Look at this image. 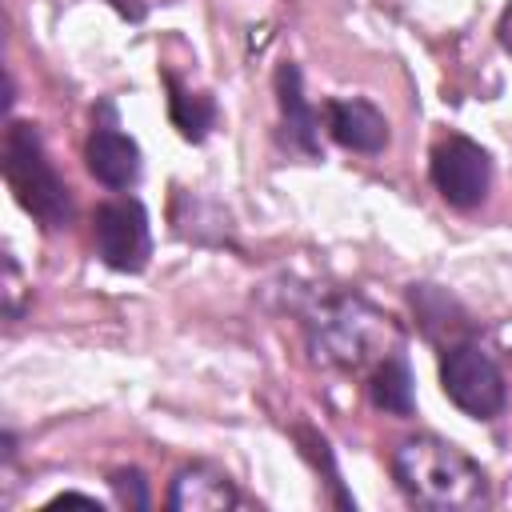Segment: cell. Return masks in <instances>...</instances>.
<instances>
[{
	"mask_svg": "<svg viewBox=\"0 0 512 512\" xmlns=\"http://www.w3.org/2000/svg\"><path fill=\"white\" fill-rule=\"evenodd\" d=\"M84 160H88V172L108 188H132L140 180V148L132 136L116 128H92L84 144Z\"/></svg>",
	"mask_w": 512,
	"mask_h": 512,
	"instance_id": "9c48e42d",
	"label": "cell"
},
{
	"mask_svg": "<svg viewBox=\"0 0 512 512\" xmlns=\"http://www.w3.org/2000/svg\"><path fill=\"white\" fill-rule=\"evenodd\" d=\"M168 88H172V96H168V116H172V124L180 128V136H184V140H204L208 128H212V120H216L212 96L188 92V88H180L172 76H168Z\"/></svg>",
	"mask_w": 512,
	"mask_h": 512,
	"instance_id": "7c38bea8",
	"label": "cell"
},
{
	"mask_svg": "<svg viewBox=\"0 0 512 512\" xmlns=\"http://www.w3.org/2000/svg\"><path fill=\"white\" fill-rule=\"evenodd\" d=\"M440 384L444 396L476 420H492L504 408V376L480 344H452L440 360Z\"/></svg>",
	"mask_w": 512,
	"mask_h": 512,
	"instance_id": "277c9868",
	"label": "cell"
},
{
	"mask_svg": "<svg viewBox=\"0 0 512 512\" xmlns=\"http://www.w3.org/2000/svg\"><path fill=\"white\" fill-rule=\"evenodd\" d=\"M112 492L120 496V504L124 508H148V484H144V476L136 472V468H120V472H112Z\"/></svg>",
	"mask_w": 512,
	"mask_h": 512,
	"instance_id": "5bb4252c",
	"label": "cell"
},
{
	"mask_svg": "<svg viewBox=\"0 0 512 512\" xmlns=\"http://www.w3.org/2000/svg\"><path fill=\"white\" fill-rule=\"evenodd\" d=\"M432 184L452 208H476L488 196L492 184V160L488 152L468 136H444L432 148Z\"/></svg>",
	"mask_w": 512,
	"mask_h": 512,
	"instance_id": "8992f818",
	"label": "cell"
},
{
	"mask_svg": "<svg viewBox=\"0 0 512 512\" xmlns=\"http://www.w3.org/2000/svg\"><path fill=\"white\" fill-rule=\"evenodd\" d=\"M392 344H396V328L388 324V316H380L376 308H368L356 296L332 300L312 320V348L324 364L360 368L372 356H388L384 348H392Z\"/></svg>",
	"mask_w": 512,
	"mask_h": 512,
	"instance_id": "3957f363",
	"label": "cell"
},
{
	"mask_svg": "<svg viewBox=\"0 0 512 512\" xmlns=\"http://www.w3.org/2000/svg\"><path fill=\"white\" fill-rule=\"evenodd\" d=\"M368 396L380 412H392V416H408L412 412V372L404 364V356H380L372 380H368Z\"/></svg>",
	"mask_w": 512,
	"mask_h": 512,
	"instance_id": "8fae6325",
	"label": "cell"
},
{
	"mask_svg": "<svg viewBox=\"0 0 512 512\" xmlns=\"http://www.w3.org/2000/svg\"><path fill=\"white\" fill-rule=\"evenodd\" d=\"M276 100H280V116H284V132L288 140L316 156L320 152V136H316V112L308 108L304 100V80H300V68L296 64H280L276 68Z\"/></svg>",
	"mask_w": 512,
	"mask_h": 512,
	"instance_id": "30bf717a",
	"label": "cell"
},
{
	"mask_svg": "<svg viewBox=\"0 0 512 512\" xmlns=\"http://www.w3.org/2000/svg\"><path fill=\"white\" fill-rule=\"evenodd\" d=\"M328 132L340 148L348 152H380L388 144V120L376 104L360 100V96H344V100H328Z\"/></svg>",
	"mask_w": 512,
	"mask_h": 512,
	"instance_id": "ba28073f",
	"label": "cell"
},
{
	"mask_svg": "<svg viewBox=\"0 0 512 512\" xmlns=\"http://www.w3.org/2000/svg\"><path fill=\"white\" fill-rule=\"evenodd\" d=\"M120 16H128V20H140L144 16V0H108Z\"/></svg>",
	"mask_w": 512,
	"mask_h": 512,
	"instance_id": "2e32d148",
	"label": "cell"
},
{
	"mask_svg": "<svg viewBox=\"0 0 512 512\" xmlns=\"http://www.w3.org/2000/svg\"><path fill=\"white\" fill-rule=\"evenodd\" d=\"M64 504H84V508H96V512L104 508L96 496H84V492H60V496L48 500V508H64Z\"/></svg>",
	"mask_w": 512,
	"mask_h": 512,
	"instance_id": "9a60e30c",
	"label": "cell"
},
{
	"mask_svg": "<svg viewBox=\"0 0 512 512\" xmlns=\"http://www.w3.org/2000/svg\"><path fill=\"white\" fill-rule=\"evenodd\" d=\"M236 504H240L236 484L212 464H188L172 476V488H168L172 512H228Z\"/></svg>",
	"mask_w": 512,
	"mask_h": 512,
	"instance_id": "52a82bcc",
	"label": "cell"
},
{
	"mask_svg": "<svg viewBox=\"0 0 512 512\" xmlns=\"http://www.w3.org/2000/svg\"><path fill=\"white\" fill-rule=\"evenodd\" d=\"M92 240L96 252L108 268L116 272H140L152 256V236H148V212L140 200H112L100 204L92 216Z\"/></svg>",
	"mask_w": 512,
	"mask_h": 512,
	"instance_id": "5b68a950",
	"label": "cell"
},
{
	"mask_svg": "<svg viewBox=\"0 0 512 512\" xmlns=\"http://www.w3.org/2000/svg\"><path fill=\"white\" fill-rule=\"evenodd\" d=\"M396 488L432 512H468L488 504L484 468L440 436H412L392 452Z\"/></svg>",
	"mask_w": 512,
	"mask_h": 512,
	"instance_id": "6da1fadb",
	"label": "cell"
},
{
	"mask_svg": "<svg viewBox=\"0 0 512 512\" xmlns=\"http://www.w3.org/2000/svg\"><path fill=\"white\" fill-rule=\"evenodd\" d=\"M4 180L16 196V204L36 216L44 228H64L72 220V196L60 172L52 168L40 132L24 120H12L4 132Z\"/></svg>",
	"mask_w": 512,
	"mask_h": 512,
	"instance_id": "7a4b0ae2",
	"label": "cell"
},
{
	"mask_svg": "<svg viewBox=\"0 0 512 512\" xmlns=\"http://www.w3.org/2000/svg\"><path fill=\"white\" fill-rule=\"evenodd\" d=\"M292 436H296V444H300V452L312 460V468L320 472L324 468V484L332 488V500L340 504V508H356V500L344 492V484H340V472H336V460H332V448H328V440L316 432V428H292Z\"/></svg>",
	"mask_w": 512,
	"mask_h": 512,
	"instance_id": "4fadbf2b",
	"label": "cell"
}]
</instances>
